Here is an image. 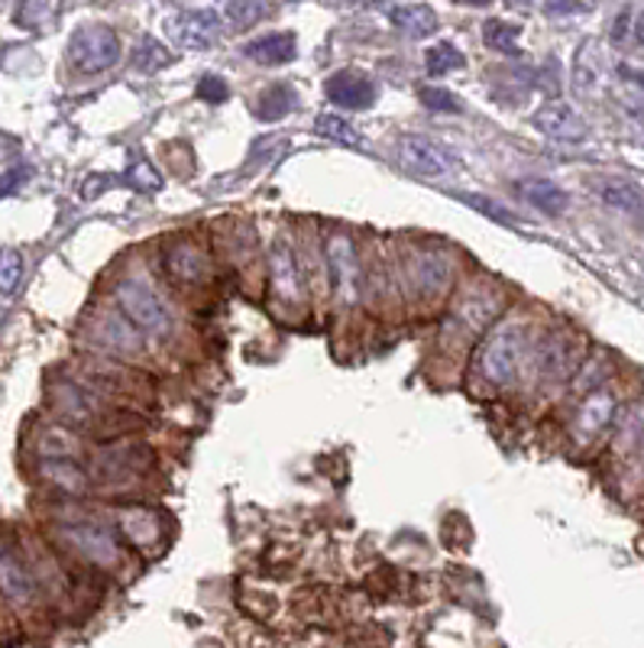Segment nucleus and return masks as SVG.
Masks as SVG:
<instances>
[{
    "label": "nucleus",
    "instance_id": "5701e85b",
    "mask_svg": "<svg viewBox=\"0 0 644 648\" xmlns=\"http://www.w3.org/2000/svg\"><path fill=\"white\" fill-rule=\"evenodd\" d=\"M314 127H318L321 137H328V140H334V144H341V147H363L359 130H356L353 124H347L344 117H337V114H321V117L314 120Z\"/></svg>",
    "mask_w": 644,
    "mask_h": 648
},
{
    "label": "nucleus",
    "instance_id": "aec40b11",
    "mask_svg": "<svg viewBox=\"0 0 644 648\" xmlns=\"http://www.w3.org/2000/svg\"><path fill=\"white\" fill-rule=\"evenodd\" d=\"M599 199L605 201L609 208L615 211H629V214H644V199L642 192L632 185V182H622V179H609L599 185Z\"/></svg>",
    "mask_w": 644,
    "mask_h": 648
},
{
    "label": "nucleus",
    "instance_id": "a878e982",
    "mask_svg": "<svg viewBox=\"0 0 644 648\" xmlns=\"http://www.w3.org/2000/svg\"><path fill=\"white\" fill-rule=\"evenodd\" d=\"M20 279H23V256L17 249H0V293L3 296L17 293Z\"/></svg>",
    "mask_w": 644,
    "mask_h": 648
},
{
    "label": "nucleus",
    "instance_id": "b1692460",
    "mask_svg": "<svg viewBox=\"0 0 644 648\" xmlns=\"http://www.w3.org/2000/svg\"><path fill=\"white\" fill-rule=\"evenodd\" d=\"M642 435H644V400L632 402V405L622 412L615 445H619V448H632V445H638V442H642Z\"/></svg>",
    "mask_w": 644,
    "mask_h": 648
},
{
    "label": "nucleus",
    "instance_id": "0eeeda50",
    "mask_svg": "<svg viewBox=\"0 0 644 648\" xmlns=\"http://www.w3.org/2000/svg\"><path fill=\"white\" fill-rule=\"evenodd\" d=\"M535 127L560 144H580L587 137V120L564 100H547L545 107H538L535 114Z\"/></svg>",
    "mask_w": 644,
    "mask_h": 648
},
{
    "label": "nucleus",
    "instance_id": "1a4fd4ad",
    "mask_svg": "<svg viewBox=\"0 0 644 648\" xmlns=\"http://www.w3.org/2000/svg\"><path fill=\"white\" fill-rule=\"evenodd\" d=\"M0 594L10 603H20V606H26L30 599L36 597L33 574L26 571L23 557L10 549L7 542H0Z\"/></svg>",
    "mask_w": 644,
    "mask_h": 648
},
{
    "label": "nucleus",
    "instance_id": "bb28decb",
    "mask_svg": "<svg viewBox=\"0 0 644 648\" xmlns=\"http://www.w3.org/2000/svg\"><path fill=\"white\" fill-rule=\"evenodd\" d=\"M172 62V55L165 52V46H159V40H143L140 43V50L133 52V65L140 68V72H159L162 65H169Z\"/></svg>",
    "mask_w": 644,
    "mask_h": 648
},
{
    "label": "nucleus",
    "instance_id": "7ed1b4c3",
    "mask_svg": "<svg viewBox=\"0 0 644 648\" xmlns=\"http://www.w3.org/2000/svg\"><path fill=\"white\" fill-rule=\"evenodd\" d=\"M72 65L85 75H98L107 72L120 62V40L110 26L104 23H88L72 36Z\"/></svg>",
    "mask_w": 644,
    "mask_h": 648
},
{
    "label": "nucleus",
    "instance_id": "c85d7f7f",
    "mask_svg": "<svg viewBox=\"0 0 644 648\" xmlns=\"http://www.w3.org/2000/svg\"><path fill=\"white\" fill-rule=\"evenodd\" d=\"M418 98H421L425 107H431V110H450V114L463 110L460 98H457L453 92H447V88H421V92H418Z\"/></svg>",
    "mask_w": 644,
    "mask_h": 648
},
{
    "label": "nucleus",
    "instance_id": "f03ea898",
    "mask_svg": "<svg viewBox=\"0 0 644 648\" xmlns=\"http://www.w3.org/2000/svg\"><path fill=\"white\" fill-rule=\"evenodd\" d=\"M117 308L120 315L143 328V331H152V334H165L172 318H169V308L162 305V299L149 289L143 279H124L117 283Z\"/></svg>",
    "mask_w": 644,
    "mask_h": 648
},
{
    "label": "nucleus",
    "instance_id": "39448f33",
    "mask_svg": "<svg viewBox=\"0 0 644 648\" xmlns=\"http://www.w3.org/2000/svg\"><path fill=\"white\" fill-rule=\"evenodd\" d=\"M169 33L185 50H211L221 43V17L214 10H179L169 17Z\"/></svg>",
    "mask_w": 644,
    "mask_h": 648
},
{
    "label": "nucleus",
    "instance_id": "9d476101",
    "mask_svg": "<svg viewBox=\"0 0 644 648\" xmlns=\"http://www.w3.org/2000/svg\"><path fill=\"white\" fill-rule=\"evenodd\" d=\"M165 269H169V276H172L175 283H182V286H198V283L207 279L211 263H207V253H204L198 244L182 241V244H175V247L165 253Z\"/></svg>",
    "mask_w": 644,
    "mask_h": 648
},
{
    "label": "nucleus",
    "instance_id": "f8f14e48",
    "mask_svg": "<svg viewBox=\"0 0 644 648\" xmlns=\"http://www.w3.org/2000/svg\"><path fill=\"white\" fill-rule=\"evenodd\" d=\"M328 98L347 110H363L376 100V85L363 75V72H337L331 82H328Z\"/></svg>",
    "mask_w": 644,
    "mask_h": 648
},
{
    "label": "nucleus",
    "instance_id": "9b49d317",
    "mask_svg": "<svg viewBox=\"0 0 644 648\" xmlns=\"http://www.w3.org/2000/svg\"><path fill=\"white\" fill-rule=\"evenodd\" d=\"M577 363H580V341L573 334L557 331V334L547 338L545 350H541V360H538V367H541V373H545L547 380L570 376L577 370Z\"/></svg>",
    "mask_w": 644,
    "mask_h": 648
},
{
    "label": "nucleus",
    "instance_id": "423d86ee",
    "mask_svg": "<svg viewBox=\"0 0 644 648\" xmlns=\"http://www.w3.org/2000/svg\"><path fill=\"white\" fill-rule=\"evenodd\" d=\"M328 266H331V283L334 293L344 301H356L359 296V259L350 244L347 234H334L328 241Z\"/></svg>",
    "mask_w": 644,
    "mask_h": 648
},
{
    "label": "nucleus",
    "instance_id": "20e7f679",
    "mask_svg": "<svg viewBox=\"0 0 644 648\" xmlns=\"http://www.w3.org/2000/svg\"><path fill=\"white\" fill-rule=\"evenodd\" d=\"M405 279L411 286V293L418 299L431 301L438 296H444V289L453 279V263L447 253H438V249H421L408 259V269H405Z\"/></svg>",
    "mask_w": 644,
    "mask_h": 648
},
{
    "label": "nucleus",
    "instance_id": "393cba45",
    "mask_svg": "<svg viewBox=\"0 0 644 648\" xmlns=\"http://www.w3.org/2000/svg\"><path fill=\"white\" fill-rule=\"evenodd\" d=\"M425 65L431 75H450L457 68H463V52L457 50L453 43H438L425 52Z\"/></svg>",
    "mask_w": 644,
    "mask_h": 648
},
{
    "label": "nucleus",
    "instance_id": "4be33fe9",
    "mask_svg": "<svg viewBox=\"0 0 644 648\" xmlns=\"http://www.w3.org/2000/svg\"><path fill=\"white\" fill-rule=\"evenodd\" d=\"M296 107V92L289 85H272L259 95V104H256V117L262 120H279L286 117L289 110Z\"/></svg>",
    "mask_w": 644,
    "mask_h": 648
},
{
    "label": "nucleus",
    "instance_id": "7c9ffc66",
    "mask_svg": "<svg viewBox=\"0 0 644 648\" xmlns=\"http://www.w3.org/2000/svg\"><path fill=\"white\" fill-rule=\"evenodd\" d=\"M590 7L587 3H547L545 13H564V17H570V13H587Z\"/></svg>",
    "mask_w": 644,
    "mask_h": 648
},
{
    "label": "nucleus",
    "instance_id": "473e14b6",
    "mask_svg": "<svg viewBox=\"0 0 644 648\" xmlns=\"http://www.w3.org/2000/svg\"><path fill=\"white\" fill-rule=\"evenodd\" d=\"M635 40L644 46V10H642V17L635 20Z\"/></svg>",
    "mask_w": 644,
    "mask_h": 648
},
{
    "label": "nucleus",
    "instance_id": "c756f323",
    "mask_svg": "<svg viewBox=\"0 0 644 648\" xmlns=\"http://www.w3.org/2000/svg\"><path fill=\"white\" fill-rule=\"evenodd\" d=\"M230 95V88H227V82L221 78V75H204L198 85V98L207 100V104H224Z\"/></svg>",
    "mask_w": 644,
    "mask_h": 648
},
{
    "label": "nucleus",
    "instance_id": "cd10ccee",
    "mask_svg": "<svg viewBox=\"0 0 644 648\" xmlns=\"http://www.w3.org/2000/svg\"><path fill=\"white\" fill-rule=\"evenodd\" d=\"M224 13H227V20L237 30H247V26H256L269 13V7H262V3H227Z\"/></svg>",
    "mask_w": 644,
    "mask_h": 648
},
{
    "label": "nucleus",
    "instance_id": "412c9836",
    "mask_svg": "<svg viewBox=\"0 0 644 648\" xmlns=\"http://www.w3.org/2000/svg\"><path fill=\"white\" fill-rule=\"evenodd\" d=\"M483 40L490 50L502 52V55H518V40H522V26L508 23V20H490L483 26Z\"/></svg>",
    "mask_w": 644,
    "mask_h": 648
},
{
    "label": "nucleus",
    "instance_id": "f3484780",
    "mask_svg": "<svg viewBox=\"0 0 644 648\" xmlns=\"http://www.w3.org/2000/svg\"><path fill=\"white\" fill-rule=\"evenodd\" d=\"M602 68H605L602 50L595 46V40H587L577 52V59H573V88L580 95H593L595 88L602 85Z\"/></svg>",
    "mask_w": 644,
    "mask_h": 648
},
{
    "label": "nucleus",
    "instance_id": "6e6552de",
    "mask_svg": "<svg viewBox=\"0 0 644 648\" xmlns=\"http://www.w3.org/2000/svg\"><path fill=\"white\" fill-rule=\"evenodd\" d=\"M398 156H401V162H405L411 172L431 176V179H441V176H447V172L453 169L450 152H447L444 147H438L434 140H428V137H401Z\"/></svg>",
    "mask_w": 644,
    "mask_h": 648
},
{
    "label": "nucleus",
    "instance_id": "2f4dec72",
    "mask_svg": "<svg viewBox=\"0 0 644 648\" xmlns=\"http://www.w3.org/2000/svg\"><path fill=\"white\" fill-rule=\"evenodd\" d=\"M622 78H625L632 88L644 92V68H622Z\"/></svg>",
    "mask_w": 644,
    "mask_h": 648
},
{
    "label": "nucleus",
    "instance_id": "f257e3e1",
    "mask_svg": "<svg viewBox=\"0 0 644 648\" xmlns=\"http://www.w3.org/2000/svg\"><path fill=\"white\" fill-rule=\"evenodd\" d=\"M522 353H525V325L522 321H505L502 328L490 334L486 348L480 353V370H483L486 380L505 386V383L515 380Z\"/></svg>",
    "mask_w": 644,
    "mask_h": 648
},
{
    "label": "nucleus",
    "instance_id": "ddd939ff",
    "mask_svg": "<svg viewBox=\"0 0 644 648\" xmlns=\"http://www.w3.org/2000/svg\"><path fill=\"white\" fill-rule=\"evenodd\" d=\"M62 539L78 551V554H85L88 561H98V564H114L117 561L114 539L104 529H98V525H72V529H62Z\"/></svg>",
    "mask_w": 644,
    "mask_h": 648
},
{
    "label": "nucleus",
    "instance_id": "dca6fc26",
    "mask_svg": "<svg viewBox=\"0 0 644 648\" xmlns=\"http://www.w3.org/2000/svg\"><path fill=\"white\" fill-rule=\"evenodd\" d=\"M247 59L259 65H286L296 59V36L292 33H266L259 40L247 43Z\"/></svg>",
    "mask_w": 644,
    "mask_h": 648
},
{
    "label": "nucleus",
    "instance_id": "6ab92c4d",
    "mask_svg": "<svg viewBox=\"0 0 644 648\" xmlns=\"http://www.w3.org/2000/svg\"><path fill=\"white\" fill-rule=\"evenodd\" d=\"M272 286L276 293L286 301H301V286H298V273H296V259H292V249L286 244H279L276 253H272Z\"/></svg>",
    "mask_w": 644,
    "mask_h": 648
},
{
    "label": "nucleus",
    "instance_id": "a211bd4d",
    "mask_svg": "<svg viewBox=\"0 0 644 648\" xmlns=\"http://www.w3.org/2000/svg\"><path fill=\"white\" fill-rule=\"evenodd\" d=\"M518 189V195L528 201V204H535L538 211H545V214H564L567 211V192L560 189V185H554V182H547V179H525V182H518L515 185Z\"/></svg>",
    "mask_w": 644,
    "mask_h": 648
},
{
    "label": "nucleus",
    "instance_id": "2eb2a0df",
    "mask_svg": "<svg viewBox=\"0 0 644 648\" xmlns=\"http://www.w3.org/2000/svg\"><path fill=\"white\" fill-rule=\"evenodd\" d=\"M612 418H615V400L609 393H593L577 412V435H580V442H593L602 428H609Z\"/></svg>",
    "mask_w": 644,
    "mask_h": 648
},
{
    "label": "nucleus",
    "instance_id": "4468645a",
    "mask_svg": "<svg viewBox=\"0 0 644 648\" xmlns=\"http://www.w3.org/2000/svg\"><path fill=\"white\" fill-rule=\"evenodd\" d=\"M386 13L398 33H405L411 40H425L438 30V17L428 3H393Z\"/></svg>",
    "mask_w": 644,
    "mask_h": 648
}]
</instances>
